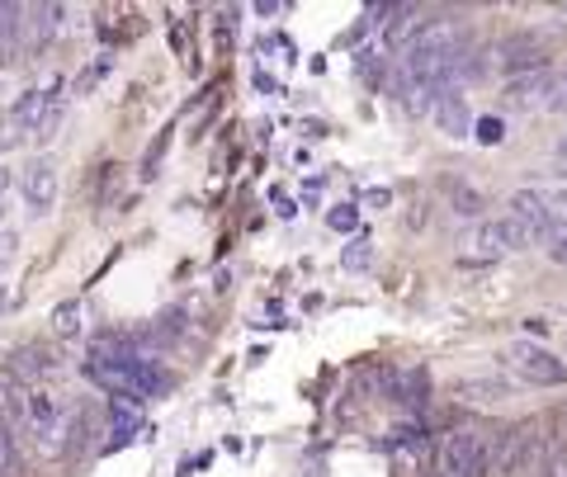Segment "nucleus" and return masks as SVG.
<instances>
[{"label": "nucleus", "mask_w": 567, "mask_h": 477, "mask_svg": "<svg viewBox=\"0 0 567 477\" xmlns=\"http://www.w3.org/2000/svg\"><path fill=\"white\" fill-rule=\"evenodd\" d=\"M473 137H477L483 147H496V143L506 137V123H502V118H477V123H473Z\"/></svg>", "instance_id": "15"}, {"label": "nucleus", "mask_w": 567, "mask_h": 477, "mask_svg": "<svg viewBox=\"0 0 567 477\" xmlns=\"http://www.w3.org/2000/svg\"><path fill=\"white\" fill-rule=\"evenodd\" d=\"M548 110H567V72L548 76Z\"/></svg>", "instance_id": "20"}, {"label": "nucleus", "mask_w": 567, "mask_h": 477, "mask_svg": "<svg viewBox=\"0 0 567 477\" xmlns=\"http://www.w3.org/2000/svg\"><path fill=\"white\" fill-rule=\"evenodd\" d=\"M20 445H14V426L0 416V477H20Z\"/></svg>", "instance_id": "12"}, {"label": "nucleus", "mask_w": 567, "mask_h": 477, "mask_svg": "<svg viewBox=\"0 0 567 477\" xmlns=\"http://www.w3.org/2000/svg\"><path fill=\"white\" fill-rule=\"evenodd\" d=\"M435 123H440V128H445L450 137H468V133H473V118L464 114V100H458V95H440V100H435Z\"/></svg>", "instance_id": "10"}, {"label": "nucleus", "mask_w": 567, "mask_h": 477, "mask_svg": "<svg viewBox=\"0 0 567 477\" xmlns=\"http://www.w3.org/2000/svg\"><path fill=\"white\" fill-rule=\"evenodd\" d=\"M544 477H567V454H558V458H554V464H548V468H544Z\"/></svg>", "instance_id": "22"}, {"label": "nucleus", "mask_w": 567, "mask_h": 477, "mask_svg": "<svg viewBox=\"0 0 567 477\" xmlns=\"http://www.w3.org/2000/svg\"><path fill=\"white\" fill-rule=\"evenodd\" d=\"M20 189H24V204L33 208V214H43V208L58 199V170H52V162H33L20 175Z\"/></svg>", "instance_id": "9"}, {"label": "nucleus", "mask_w": 567, "mask_h": 477, "mask_svg": "<svg viewBox=\"0 0 567 477\" xmlns=\"http://www.w3.org/2000/svg\"><path fill=\"white\" fill-rule=\"evenodd\" d=\"M506 218H516L529 237H548V227H554V214H548V204H544V194L535 189H520V194H511V214Z\"/></svg>", "instance_id": "6"}, {"label": "nucleus", "mask_w": 567, "mask_h": 477, "mask_svg": "<svg viewBox=\"0 0 567 477\" xmlns=\"http://www.w3.org/2000/svg\"><path fill=\"white\" fill-rule=\"evenodd\" d=\"M445 194H450V208H454V214H464V218H477V214H483V194H477L473 185H464V180H445Z\"/></svg>", "instance_id": "11"}, {"label": "nucleus", "mask_w": 567, "mask_h": 477, "mask_svg": "<svg viewBox=\"0 0 567 477\" xmlns=\"http://www.w3.org/2000/svg\"><path fill=\"white\" fill-rule=\"evenodd\" d=\"M24 421L43 435L48 449L58 445V397H52V393H43V387H29V393H24Z\"/></svg>", "instance_id": "8"}, {"label": "nucleus", "mask_w": 567, "mask_h": 477, "mask_svg": "<svg viewBox=\"0 0 567 477\" xmlns=\"http://www.w3.org/2000/svg\"><path fill=\"white\" fill-rule=\"evenodd\" d=\"M327 222L336 227V232H354V227H360V214H354V208H331Z\"/></svg>", "instance_id": "19"}, {"label": "nucleus", "mask_w": 567, "mask_h": 477, "mask_svg": "<svg viewBox=\"0 0 567 477\" xmlns=\"http://www.w3.org/2000/svg\"><path fill=\"white\" fill-rule=\"evenodd\" d=\"M548 100V72H539V76H516L506 85V100H516V104H529V100Z\"/></svg>", "instance_id": "13"}, {"label": "nucleus", "mask_w": 567, "mask_h": 477, "mask_svg": "<svg viewBox=\"0 0 567 477\" xmlns=\"http://www.w3.org/2000/svg\"><path fill=\"white\" fill-rule=\"evenodd\" d=\"M52 331H58V335H76L81 331V303H58V308H52Z\"/></svg>", "instance_id": "14"}, {"label": "nucleus", "mask_w": 567, "mask_h": 477, "mask_svg": "<svg viewBox=\"0 0 567 477\" xmlns=\"http://www.w3.org/2000/svg\"><path fill=\"white\" fill-rule=\"evenodd\" d=\"M52 118H58V91H29L14 104V123H20L24 133L52 128Z\"/></svg>", "instance_id": "7"}, {"label": "nucleus", "mask_w": 567, "mask_h": 477, "mask_svg": "<svg viewBox=\"0 0 567 477\" xmlns=\"http://www.w3.org/2000/svg\"><path fill=\"white\" fill-rule=\"evenodd\" d=\"M506 369L525 383H539V387H563L567 383V364L554 355L548 345H535V341H511L506 350Z\"/></svg>", "instance_id": "2"}, {"label": "nucleus", "mask_w": 567, "mask_h": 477, "mask_svg": "<svg viewBox=\"0 0 567 477\" xmlns=\"http://www.w3.org/2000/svg\"><path fill=\"white\" fill-rule=\"evenodd\" d=\"M33 14H39V33H43V39H48V33L52 29H62V6H39V10H33Z\"/></svg>", "instance_id": "18"}, {"label": "nucleus", "mask_w": 567, "mask_h": 477, "mask_svg": "<svg viewBox=\"0 0 567 477\" xmlns=\"http://www.w3.org/2000/svg\"><path fill=\"white\" fill-rule=\"evenodd\" d=\"M364 204H369V208H388V204H393V194H388V189H369Z\"/></svg>", "instance_id": "21"}, {"label": "nucleus", "mask_w": 567, "mask_h": 477, "mask_svg": "<svg viewBox=\"0 0 567 477\" xmlns=\"http://www.w3.org/2000/svg\"><path fill=\"white\" fill-rule=\"evenodd\" d=\"M496 393H502L496 383H458V397L464 402H496Z\"/></svg>", "instance_id": "16"}, {"label": "nucleus", "mask_w": 567, "mask_h": 477, "mask_svg": "<svg viewBox=\"0 0 567 477\" xmlns=\"http://www.w3.org/2000/svg\"><path fill=\"white\" fill-rule=\"evenodd\" d=\"M535 421H525V426H506L496 431L492 439V468L502 477H520L529 468V454H535Z\"/></svg>", "instance_id": "4"}, {"label": "nucleus", "mask_w": 567, "mask_h": 477, "mask_svg": "<svg viewBox=\"0 0 567 477\" xmlns=\"http://www.w3.org/2000/svg\"><path fill=\"white\" fill-rule=\"evenodd\" d=\"M502 66L511 72V81L539 76V72H548V48L535 39V33H511V39L502 43Z\"/></svg>", "instance_id": "5"}, {"label": "nucleus", "mask_w": 567, "mask_h": 477, "mask_svg": "<svg viewBox=\"0 0 567 477\" xmlns=\"http://www.w3.org/2000/svg\"><path fill=\"white\" fill-rule=\"evenodd\" d=\"M464 265H487V260H502L506 251H525L535 246V237L525 232L516 218H492V222H477L473 232L464 237Z\"/></svg>", "instance_id": "1"}, {"label": "nucleus", "mask_w": 567, "mask_h": 477, "mask_svg": "<svg viewBox=\"0 0 567 477\" xmlns=\"http://www.w3.org/2000/svg\"><path fill=\"white\" fill-rule=\"evenodd\" d=\"M364 265H369V241L354 237V241L346 246V270H364Z\"/></svg>", "instance_id": "17"}, {"label": "nucleus", "mask_w": 567, "mask_h": 477, "mask_svg": "<svg viewBox=\"0 0 567 477\" xmlns=\"http://www.w3.org/2000/svg\"><path fill=\"white\" fill-rule=\"evenodd\" d=\"M445 473L450 477H487L492 473V431L464 426L445 439Z\"/></svg>", "instance_id": "3"}]
</instances>
